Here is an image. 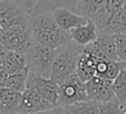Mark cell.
Instances as JSON below:
<instances>
[{
  "label": "cell",
  "mask_w": 126,
  "mask_h": 114,
  "mask_svg": "<svg viewBox=\"0 0 126 114\" xmlns=\"http://www.w3.org/2000/svg\"><path fill=\"white\" fill-rule=\"evenodd\" d=\"M29 24L31 36L39 44L52 48H60L71 41L69 31L64 30L58 26L52 12L30 16Z\"/></svg>",
  "instance_id": "1"
},
{
  "label": "cell",
  "mask_w": 126,
  "mask_h": 114,
  "mask_svg": "<svg viewBox=\"0 0 126 114\" xmlns=\"http://www.w3.org/2000/svg\"><path fill=\"white\" fill-rule=\"evenodd\" d=\"M83 47L84 46L71 40L70 43L58 49L50 72V78L55 81L58 85L64 83L69 76L76 73L77 60Z\"/></svg>",
  "instance_id": "2"
},
{
  "label": "cell",
  "mask_w": 126,
  "mask_h": 114,
  "mask_svg": "<svg viewBox=\"0 0 126 114\" xmlns=\"http://www.w3.org/2000/svg\"><path fill=\"white\" fill-rule=\"evenodd\" d=\"M59 48L39 44L32 38L31 44L27 50V63L30 71L40 74L44 77H50L52 63Z\"/></svg>",
  "instance_id": "3"
},
{
  "label": "cell",
  "mask_w": 126,
  "mask_h": 114,
  "mask_svg": "<svg viewBox=\"0 0 126 114\" xmlns=\"http://www.w3.org/2000/svg\"><path fill=\"white\" fill-rule=\"evenodd\" d=\"M31 40L32 36L29 22L2 28L0 31V43L8 50H16L27 54Z\"/></svg>",
  "instance_id": "4"
},
{
  "label": "cell",
  "mask_w": 126,
  "mask_h": 114,
  "mask_svg": "<svg viewBox=\"0 0 126 114\" xmlns=\"http://www.w3.org/2000/svg\"><path fill=\"white\" fill-rule=\"evenodd\" d=\"M59 105H70L77 102L89 101L86 90V83L78 77L76 73L70 75L64 83L59 85Z\"/></svg>",
  "instance_id": "5"
},
{
  "label": "cell",
  "mask_w": 126,
  "mask_h": 114,
  "mask_svg": "<svg viewBox=\"0 0 126 114\" xmlns=\"http://www.w3.org/2000/svg\"><path fill=\"white\" fill-rule=\"evenodd\" d=\"M106 1L107 0H77L75 3V11L87 19H92L96 24L99 33L110 17Z\"/></svg>",
  "instance_id": "6"
},
{
  "label": "cell",
  "mask_w": 126,
  "mask_h": 114,
  "mask_svg": "<svg viewBox=\"0 0 126 114\" xmlns=\"http://www.w3.org/2000/svg\"><path fill=\"white\" fill-rule=\"evenodd\" d=\"M29 10L12 0H0V26L1 28L29 22Z\"/></svg>",
  "instance_id": "7"
},
{
  "label": "cell",
  "mask_w": 126,
  "mask_h": 114,
  "mask_svg": "<svg viewBox=\"0 0 126 114\" xmlns=\"http://www.w3.org/2000/svg\"><path fill=\"white\" fill-rule=\"evenodd\" d=\"M27 87L37 90L45 100L55 107L59 105V85L50 77H44L40 74L30 71L27 78Z\"/></svg>",
  "instance_id": "8"
},
{
  "label": "cell",
  "mask_w": 126,
  "mask_h": 114,
  "mask_svg": "<svg viewBox=\"0 0 126 114\" xmlns=\"http://www.w3.org/2000/svg\"><path fill=\"white\" fill-rule=\"evenodd\" d=\"M52 109H55V106L45 100L38 91L27 87L21 94V101L17 113H49Z\"/></svg>",
  "instance_id": "9"
},
{
  "label": "cell",
  "mask_w": 126,
  "mask_h": 114,
  "mask_svg": "<svg viewBox=\"0 0 126 114\" xmlns=\"http://www.w3.org/2000/svg\"><path fill=\"white\" fill-rule=\"evenodd\" d=\"M86 90L89 100L97 103L110 102L116 98L113 90V81L103 78L97 75L86 82Z\"/></svg>",
  "instance_id": "10"
},
{
  "label": "cell",
  "mask_w": 126,
  "mask_h": 114,
  "mask_svg": "<svg viewBox=\"0 0 126 114\" xmlns=\"http://www.w3.org/2000/svg\"><path fill=\"white\" fill-rule=\"evenodd\" d=\"M87 46L99 59L119 60L116 47V35L98 34L97 39Z\"/></svg>",
  "instance_id": "11"
},
{
  "label": "cell",
  "mask_w": 126,
  "mask_h": 114,
  "mask_svg": "<svg viewBox=\"0 0 126 114\" xmlns=\"http://www.w3.org/2000/svg\"><path fill=\"white\" fill-rule=\"evenodd\" d=\"M99 60L97 56L89 49L88 46H84L77 60L76 74L83 82H88L96 75V64Z\"/></svg>",
  "instance_id": "12"
},
{
  "label": "cell",
  "mask_w": 126,
  "mask_h": 114,
  "mask_svg": "<svg viewBox=\"0 0 126 114\" xmlns=\"http://www.w3.org/2000/svg\"><path fill=\"white\" fill-rule=\"evenodd\" d=\"M69 35H70V39L74 43L80 46H87L97 39V26L92 19H88L85 24L79 25L71 29L69 31Z\"/></svg>",
  "instance_id": "13"
},
{
  "label": "cell",
  "mask_w": 126,
  "mask_h": 114,
  "mask_svg": "<svg viewBox=\"0 0 126 114\" xmlns=\"http://www.w3.org/2000/svg\"><path fill=\"white\" fill-rule=\"evenodd\" d=\"M54 18H55L56 22L60 28H63L66 31H70L73 28L83 25L87 21L88 19L86 17L81 16V15L74 12L71 9L68 8H58L52 11Z\"/></svg>",
  "instance_id": "14"
},
{
  "label": "cell",
  "mask_w": 126,
  "mask_h": 114,
  "mask_svg": "<svg viewBox=\"0 0 126 114\" xmlns=\"http://www.w3.org/2000/svg\"><path fill=\"white\" fill-rule=\"evenodd\" d=\"M21 94L9 87L0 88V113H17Z\"/></svg>",
  "instance_id": "15"
},
{
  "label": "cell",
  "mask_w": 126,
  "mask_h": 114,
  "mask_svg": "<svg viewBox=\"0 0 126 114\" xmlns=\"http://www.w3.org/2000/svg\"><path fill=\"white\" fill-rule=\"evenodd\" d=\"M58 8H68L75 10L74 0H36L33 7L29 10L30 16L44 14V12H52Z\"/></svg>",
  "instance_id": "16"
},
{
  "label": "cell",
  "mask_w": 126,
  "mask_h": 114,
  "mask_svg": "<svg viewBox=\"0 0 126 114\" xmlns=\"http://www.w3.org/2000/svg\"><path fill=\"white\" fill-rule=\"evenodd\" d=\"M49 113H83V114H97L99 113V103L95 101L77 102L70 105L56 106Z\"/></svg>",
  "instance_id": "17"
},
{
  "label": "cell",
  "mask_w": 126,
  "mask_h": 114,
  "mask_svg": "<svg viewBox=\"0 0 126 114\" xmlns=\"http://www.w3.org/2000/svg\"><path fill=\"white\" fill-rule=\"evenodd\" d=\"M3 66L9 74H15L28 67L27 54L16 50H8L3 60Z\"/></svg>",
  "instance_id": "18"
},
{
  "label": "cell",
  "mask_w": 126,
  "mask_h": 114,
  "mask_svg": "<svg viewBox=\"0 0 126 114\" xmlns=\"http://www.w3.org/2000/svg\"><path fill=\"white\" fill-rule=\"evenodd\" d=\"M29 72H30V68L26 67L25 69L18 72V73L9 74L6 87H9L11 90L17 91V92L24 93L27 88V78H28Z\"/></svg>",
  "instance_id": "19"
},
{
  "label": "cell",
  "mask_w": 126,
  "mask_h": 114,
  "mask_svg": "<svg viewBox=\"0 0 126 114\" xmlns=\"http://www.w3.org/2000/svg\"><path fill=\"white\" fill-rule=\"evenodd\" d=\"M113 90L115 96L119 102H126V68L119 73V75L113 81Z\"/></svg>",
  "instance_id": "20"
},
{
  "label": "cell",
  "mask_w": 126,
  "mask_h": 114,
  "mask_svg": "<svg viewBox=\"0 0 126 114\" xmlns=\"http://www.w3.org/2000/svg\"><path fill=\"white\" fill-rule=\"evenodd\" d=\"M116 47L118 59L125 63L126 68V35H116Z\"/></svg>",
  "instance_id": "21"
},
{
  "label": "cell",
  "mask_w": 126,
  "mask_h": 114,
  "mask_svg": "<svg viewBox=\"0 0 126 114\" xmlns=\"http://www.w3.org/2000/svg\"><path fill=\"white\" fill-rule=\"evenodd\" d=\"M8 76H9L8 71L5 68V66H3V65H0V88H1V87H6Z\"/></svg>",
  "instance_id": "22"
},
{
  "label": "cell",
  "mask_w": 126,
  "mask_h": 114,
  "mask_svg": "<svg viewBox=\"0 0 126 114\" xmlns=\"http://www.w3.org/2000/svg\"><path fill=\"white\" fill-rule=\"evenodd\" d=\"M12 1H16V2L20 3V5L24 6V7L28 10H30L36 2V0H12Z\"/></svg>",
  "instance_id": "23"
},
{
  "label": "cell",
  "mask_w": 126,
  "mask_h": 114,
  "mask_svg": "<svg viewBox=\"0 0 126 114\" xmlns=\"http://www.w3.org/2000/svg\"><path fill=\"white\" fill-rule=\"evenodd\" d=\"M8 53V49L0 43V65H3V60H5V57Z\"/></svg>",
  "instance_id": "24"
},
{
  "label": "cell",
  "mask_w": 126,
  "mask_h": 114,
  "mask_svg": "<svg viewBox=\"0 0 126 114\" xmlns=\"http://www.w3.org/2000/svg\"><path fill=\"white\" fill-rule=\"evenodd\" d=\"M1 29H2V28H1V26H0V31H1Z\"/></svg>",
  "instance_id": "25"
},
{
  "label": "cell",
  "mask_w": 126,
  "mask_h": 114,
  "mask_svg": "<svg viewBox=\"0 0 126 114\" xmlns=\"http://www.w3.org/2000/svg\"><path fill=\"white\" fill-rule=\"evenodd\" d=\"M74 1H75V3H76V1H77V0H74Z\"/></svg>",
  "instance_id": "26"
}]
</instances>
